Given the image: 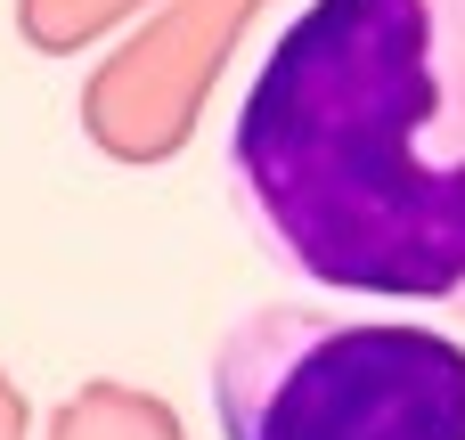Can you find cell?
I'll list each match as a JSON object with an SVG mask.
<instances>
[{
	"instance_id": "obj_1",
	"label": "cell",
	"mask_w": 465,
	"mask_h": 440,
	"mask_svg": "<svg viewBox=\"0 0 465 440\" xmlns=\"http://www.w3.org/2000/svg\"><path fill=\"white\" fill-rule=\"evenodd\" d=\"M221 188L319 294L465 310V0H302L229 114Z\"/></svg>"
},
{
	"instance_id": "obj_2",
	"label": "cell",
	"mask_w": 465,
	"mask_h": 440,
	"mask_svg": "<svg viewBox=\"0 0 465 440\" xmlns=\"http://www.w3.org/2000/svg\"><path fill=\"white\" fill-rule=\"evenodd\" d=\"M213 425L221 440H465V343L262 302L213 343Z\"/></svg>"
}]
</instances>
